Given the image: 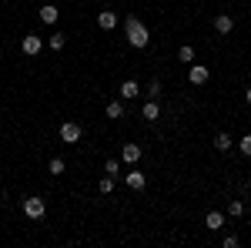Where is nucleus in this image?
<instances>
[{
  "label": "nucleus",
  "mask_w": 251,
  "mask_h": 248,
  "mask_svg": "<svg viewBox=\"0 0 251 248\" xmlns=\"http://www.w3.org/2000/svg\"><path fill=\"white\" fill-rule=\"evenodd\" d=\"M248 188H251V178H248Z\"/></svg>",
  "instance_id": "obj_26"
},
{
  "label": "nucleus",
  "mask_w": 251,
  "mask_h": 248,
  "mask_svg": "<svg viewBox=\"0 0 251 248\" xmlns=\"http://www.w3.org/2000/svg\"><path fill=\"white\" fill-rule=\"evenodd\" d=\"M245 101H248V104H251V87H248V91H245Z\"/></svg>",
  "instance_id": "obj_25"
},
{
  "label": "nucleus",
  "mask_w": 251,
  "mask_h": 248,
  "mask_svg": "<svg viewBox=\"0 0 251 248\" xmlns=\"http://www.w3.org/2000/svg\"><path fill=\"white\" fill-rule=\"evenodd\" d=\"M47 171H50V174H64V158H50Z\"/></svg>",
  "instance_id": "obj_21"
},
{
  "label": "nucleus",
  "mask_w": 251,
  "mask_h": 248,
  "mask_svg": "<svg viewBox=\"0 0 251 248\" xmlns=\"http://www.w3.org/2000/svg\"><path fill=\"white\" fill-rule=\"evenodd\" d=\"M104 171L111 174V178H117V161H114V158H111V161H104Z\"/></svg>",
  "instance_id": "obj_23"
},
{
  "label": "nucleus",
  "mask_w": 251,
  "mask_h": 248,
  "mask_svg": "<svg viewBox=\"0 0 251 248\" xmlns=\"http://www.w3.org/2000/svg\"><path fill=\"white\" fill-rule=\"evenodd\" d=\"M188 81H191L194 87L208 84V81H211V71H208V64H191V67H188Z\"/></svg>",
  "instance_id": "obj_4"
},
{
  "label": "nucleus",
  "mask_w": 251,
  "mask_h": 248,
  "mask_svg": "<svg viewBox=\"0 0 251 248\" xmlns=\"http://www.w3.org/2000/svg\"><path fill=\"white\" fill-rule=\"evenodd\" d=\"M124 37H127V44H131V47L144 51V47L151 44V30L141 24V17H137V14H127V17H124Z\"/></svg>",
  "instance_id": "obj_1"
},
{
  "label": "nucleus",
  "mask_w": 251,
  "mask_h": 248,
  "mask_svg": "<svg viewBox=\"0 0 251 248\" xmlns=\"http://www.w3.org/2000/svg\"><path fill=\"white\" fill-rule=\"evenodd\" d=\"M80 124L77 121H64V124H60V141H64V144H77L80 141Z\"/></svg>",
  "instance_id": "obj_3"
},
{
  "label": "nucleus",
  "mask_w": 251,
  "mask_h": 248,
  "mask_svg": "<svg viewBox=\"0 0 251 248\" xmlns=\"http://www.w3.org/2000/svg\"><path fill=\"white\" fill-rule=\"evenodd\" d=\"M228 215H231V218H241V215H245V201H238V198L228 201Z\"/></svg>",
  "instance_id": "obj_17"
},
{
  "label": "nucleus",
  "mask_w": 251,
  "mask_h": 248,
  "mask_svg": "<svg viewBox=\"0 0 251 248\" xmlns=\"http://www.w3.org/2000/svg\"><path fill=\"white\" fill-rule=\"evenodd\" d=\"M64 34H50V40H47V44H50V51H64Z\"/></svg>",
  "instance_id": "obj_22"
},
{
  "label": "nucleus",
  "mask_w": 251,
  "mask_h": 248,
  "mask_svg": "<svg viewBox=\"0 0 251 248\" xmlns=\"http://www.w3.org/2000/svg\"><path fill=\"white\" fill-rule=\"evenodd\" d=\"M214 30L228 37V34L234 30V17H228V14H218V17H214Z\"/></svg>",
  "instance_id": "obj_8"
},
{
  "label": "nucleus",
  "mask_w": 251,
  "mask_h": 248,
  "mask_svg": "<svg viewBox=\"0 0 251 248\" xmlns=\"http://www.w3.org/2000/svg\"><path fill=\"white\" fill-rule=\"evenodd\" d=\"M144 94H148V97H154V101L161 97V81H157V77H151V81H148V91H144Z\"/></svg>",
  "instance_id": "obj_18"
},
{
  "label": "nucleus",
  "mask_w": 251,
  "mask_h": 248,
  "mask_svg": "<svg viewBox=\"0 0 251 248\" xmlns=\"http://www.w3.org/2000/svg\"><path fill=\"white\" fill-rule=\"evenodd\" d=\"M107 117L121 121V117H124V104H121V101H111V104H107Z\"/></svg>",
  "instance_id": "obj_15"
},
{
  "label": "nucleus",
  "mask_w": 251,
  "mask_h": 248,
  "mask_svg": "<svg viewBox=\"0 0 251 248\" xmlns=\"http://www.w3.org/2000/svg\"><path fill=\"white\" fill-rule=\"evenodd\" d=\"M225 248H238V238L234 235H225Z\"/></svg>",
  "instance_id": "obj_24"
},
{
  "label": "nucleus",
  "mask_w": 251,
  "mask_h": 248,
  "mask_svg": "<svg viewBox=\"0 0 251 248\" xmlns=\"http://www.w3.org/2000/svg\"><path fill=\"white\" fill-rule=\"evenodd\" d=\"M121 158H124L127 165L141 161V144H124V148H121Z\"/></svg>",
  "instance_id": "obj_13"
},
{
  "label": "nucleus",
  "mask_w": 251,
  "mask_h": 248,
  "mask_svg": "<svg viewBox=\"0 0 251 248\" xmlns=\"http://www.w3.org/2000/svg\"><path fill=\"white\" fill-rule=\"evenodd\" d=\"M141 117H144V121H157V117H161V104H157L154 97H151V101H144V108H141Z\"/></svg>",
  "instance_id": "obj_9"
},
{
  "label": "nucleus",
  "mask_w": 251,
  "mask_h": 248,
  "mask_svg": "<svg viewBox=\"0 0 251 248\" xmlns=\"http://www.w3.org/2000/svg\"><path fill=\"white\" fill-rule=\"evenodd\" d=\"M204 228L208 231L225 228V215H221V211H208V215H204Z\"/></svg>",
  "instance_id": "obj_10"
},
{
  "label": "nucleus",
  "mask_w": 251,
  "mask_h": 248,
  "mask_svg": "<svg viewBox=\"0 0 251 248\" xmlns=\"http://www.w3.org/2000/svg\"><path fill=\"white\" fill-rule=\"evenodd\" d=\"M214 148H218V151H221V154H228V151H231V148H234V138H231V134H228V131H221V134H218V138H214Z\"/></svg>",
  "instance_id": "obj_12"
},
{
  "label": "nucleus",
  "mask_w": 251,
  "mask_h": 248,
  "mask_svg": "<svg viewBox=\"0 0 251 248\" xmlns=\"http://www.w3.org/2000/svg\"><path fill=\"white\" fill-rule=\"evenodd\" d=\"M144 181H148L144 171H127V178H124V185H127L131 191H141V188H144Z\"/></svg>",
  "instance_id": "obj_11"
},
{
  "label": "nucleus",
  "mask_w": 251,
  "mask_h": 248,
  "mask_svg": "<svg viewBox=\"0 0 251 248\" xmlns=\"http://www.w3.org/2000/svg\"><path fill=\"white\" fill-rule=\"evenodd\" d=\"M40 47H44V40H40L37 34H27V37L20 40V51H24L27 57H37V54H40Z\"/></svg>",
  "instance_id": "obj_5"
},
{
  "label": "nucleus",
  "mask_w": 251,
  "mask_h": 248,
  "mask_svg": "<svg viewBox=\"0 0 251 248\" xmlns=\"http://www.w3.org/2000/svg\"><path fill=\"white\" fill-rule=\"evenodd\" d=\"M97 191H100V194H111V191H114V178H111V174H107V178H100Z\"/></svg>",
  "instance_id": "obj_20"
},
{
  "label": "nucleus",
  "mask_w": 251,
  "mask_h": 248,
  "mask_svg": "<svg viewBox=\"0 0 251 248\" xmlns=\"http://www.w3.org/2000/svg\"><path fill=\"white\" fill-rule=\"evenodd\" d=\"M177 60H181V64H194V47H188V44H184V47L177 51Z\"/></svg>",
  "instance_id": "obj_16"
},
{
  "label": "nucleus",
  "mask_w": 251,
  "mask_h": 248,
  "mask_svg": "<svg viewBox=\"0 0 251 248\" xmlns=\"http://www.w3.org/2000/svg\"><path fill=\"white\" fill-rule=\"evenodd\" d=\"M57 17H60V10L54 3H44V7H40V20H44V24H57Z\"/></svg>",
  "instance_id": "obj_14"
},
{
  "label": "nucleus",
  "mask_w": 251,
  "mask_h": 248,
  "mask_svg": "<svg viewBox=\"0 0 251 248\" xmlns=\"http://www.w3.org/2000/svg\"><path fill=\"white\" fill-rule=\"evenodd\" d=\"M234 148H238V151L245 154V158H251V134H245V138H241V141H238Z\"/></svg>",
  "instance_id": "obj_19"
},
{
  "label": "nucleus",
  "mask_w": 251,
  "mask_h": 248,
  "mask_svg": "<svg viewBox=\"0 0 251 248\" xmlns=\"http://www.w3.org/2000/svg\"><path fill=\"white\" fill-rule=\"evenodd\" d=\"M117 94L124 97V101H134V97L141 94V84H137L134 77H127V81H124V84H121V87H117Z\"/></svg>",
  "instance_id": "obj_6"
},
{
  "label": "nucleus",
  "mask_w": 251,
  "mask_h": 248,
  "mask_svg": "<svg viewBox=\"0 0 251 248\" xmlns=\"http://www.w3.org/2000/svg\"><path fill=\"white\" fill-rule=\"evenodd\" d=\"M97 27H100V30H114L117 27V14L114 10H100V14H97Z\"/></svg>",
  "instance_id": "obj_7"
},
{
  "label": "nucleus",
  "mask_w": 251,
  "mask_h": 248,
  "mask_svg": "<svg viewBox=\"0 0 251 248\" xmlns=\"http://www.w3.org/2000/svg\"><path fill=\"white\" fill-rule=\"evenodd\" d=\"M24 215L34 218V221H40V218L47 215V201H44V198H24Z\"/></svg>",
  "instance_id": "obj_2"
}]
</instances>
